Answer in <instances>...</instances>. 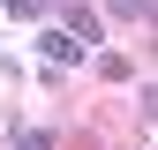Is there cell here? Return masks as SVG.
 <instances>
[{
    "instance_id": "cell-2",
    "label": "cell",
    "mask_w": 158,
    "mask_h": 150,
    "mask_svg": "<svg viewBox=\"0 0 158 150\" xmlns=\"http://www.w3.org/2000/svg\"><path fill=\"white\" fill-rule=\"evenodd\" d=\"M38 45H45V60H60V68H68V60H83V53H90V45H75L68 30H45Z\"/></svg>"
},
{
    "instance_id": "cell-1",
    "label": "cell",
    "mask_w": 158,
    "mask_h": 150,
    "mask_svg": "<svg viewBox=\"0 0 158 150\" xmlns=\"http://www.w3.org/2000/svg\"><path fill=\"white\" fill-rule=\"evenodd\" d=\"M60 30L75 38V45H98V15L83 8V0H60Z\"/></svg>"
},
{
    "instance_id": "cell-4",
    "label": "cell",
    "mask_w": 158,
    "mask_h": 150,
    "mask_svg": "<svg viewBox=\"0 0 158 150\" xmlns=\"http://www.w3.org/2000/svg\"><path fill=\"white\" fill-rule=\"evenodd\" d=\"M15 150H53V135H45V128H23V135H15Z\"/></svg>"
},
{
    "instance_id": "cell-5",
    "label": "cell",
    "mask_w": 158,
    "mask_h": 150,
    "mask_svg": "<svg viewBox=\"0 0 158 150\" xmlns=\"http://www.w3.org/2000/svg\"><path fill=\"white\" fill-rule=\"evenodd\" d=\"M38 8H45V0H8V15H38Z\"/></svg>"
},
{
    "instance_id": "cell-3",
    "label": "cell",
    "mask_w": 158,
    "mask_h": 150,
    "mask_svg": "<svg viewBox=\"0 0 158 150\" xmlns=\"http://www.w3.org/2000/svg\"><path fill=\"white\" fill-rule=\"evenodd\" d=\"M106 8L121 15V23H151V15H158V0H106Z\"/></svg>"
}]
</instances>
